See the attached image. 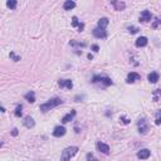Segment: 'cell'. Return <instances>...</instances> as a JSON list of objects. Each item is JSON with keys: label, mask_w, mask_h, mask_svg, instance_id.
<instances>
[{"label": "cell", "mask_w": 161, "mask_h": 161, "mask_svg": "<svg viewBox=\"0 0 161 161\" xmlns=\"http://www.w3.org/2000/svg\"><path fill=\"white\" fill-rule=\"evenodd\" d=\"M150 155H151L150 150H147V148H142V150H140L139 152H137V157L141 159V160H146V159L150 157Z\"/></svg>", "instance_id": "cell-7"}, {"label": "cell", "mask_w": 161, "mask_h": 161, "mask_svg": "<svg viewBox=\"0 0 161 161\" xmlns=\"http://www.w3.org/2000/svg\"><path fill=\"white\" fill-rule=\"evenodd\" d=\"M74 7H76V3L72 1V0H67V1L64 3V5H63L64 10H72Z\"/></svg>", "instance_id": "cell-19"}, {"label": "cell", "mask_w": 161, "mask_h": 161, "mask_svg": "<svg viewBox=\"0 0 161 161\" xmlns=\"http://www.w3.org/2000/svg\"><path fill=\"white\" fill-rule=\"evenodd\" d=\"M135 44H136V47H139V48L145 47V45H147V38H146V37H140V38H137Z\"/></svg>", "instance_id": "cell-13"}, {"label": "cell", "mask_w": 161, "mask_h": 161, "mask_svg": "<svg viewBox=\"0 0 161 161\" xmlns=\"http://www.w3.org/2000/svg\"><path fill=\"white\" fill-rule=\"evenodd\" d=\"M10 57H11V58H13V59H14L15 62H18V61L20 59V57H16V55H15V54L13 53V52H11V53H10Z\"/></svg>", "instance_id": "cell-29"}, {"label": "cell", "mask_w": 161, "mask_h": 161, "mask_svg": "<svg viewBox=\"0 0 161 161\" xmlns=\"http://www.w3.org/2000/svg\"><path fill=\"white\" fill-rule=\"evenodd\" d=\"M77 152H78V147H77V146H71V147L64 148V150L62 151L61 161H69L71 157H73Z\"/></svg>", "instance_id": "cell-2"}, {"label": "cell", "mask_w": 161, "mask_h": 161, "mask_svg": "<svg viewBox=\"0 0 161 161\" xmlns=\"http://www.w3.org/2000/svg\"><path fill=\"white\" fill-rule=\"evenodd\" d=\"M11 135H13V136H16V135H18V130H16V129H13V131H11Z\"/></svg>", "instance_id": "cell-30"}, {"label": "cell", "mask_w": 161, "mask_h": 161, "mask_svg": "<svg viewBox=\"0 0 161 161\" xmlns=\"http://www.w3.org/2000/svg\"><path fill=\"white\" fill-rule=\"evenodd\" d=\"M97 148L100 150V152L105 154V155H108V154H110V146L106 145V143H103V142H101V141L97 142Z\"/></svg>", "instance_id": "cell-6"}, {"label": "cell", "mask_w": 161, "mask_h": 161, "mask_svg": "<svg viewBox=\"0 0 161 161\" xmlns=\"http://www.w3.org/2000/svg\"><path fill=\"white\" fill-rule=\"evenodd\" d=\"M66 135V129L63 127V126H57L53 131V136L54 137H62Z\"/></svg>", "instance_id": "cell-9"}, {"label": "cell", "mask_w": 161, "mask_h": 161, "mask_svg": "<svg viewBox=\"0 0 161 161\" xmlns=\"http://www.w3.org/2000/svg\"><path fill=\"white\" fill-rule=\"evenodd\" d=\"M23 123H24V126L27 129H32L34 127V125H35V122H34V120L30 117V116H27L24 118V121H23Z\"/></svg>", "instance_id": "cell-12"}, {"label": "cell", "mask_w": 161, "mask_h": 161, "mask_svg": "<svg viewBox=\"0 0 161 161\" xmlns=\"http://www.w3.org/2000/svg\"><path fill=\"white\" fill-rule=\"evenodd\" d=\"M155 123L157 126L161 125V110H159L156 113H155Z\"/></svg>", "instance_id": "cell-22"}, {"label": "cell", "mask_w": 161, "mask_h": 161, "mask_svg": "<svg viewBox=\"0 0 161 161\" xmlns=\"http://www.w3.org/2000/svg\"><path fill=\"white\" fill-rule=\"evenodd\" d=\"M16 5H18V3H16L15 0H9V1H7V7L10 9H15Z\"/></svg>", "instance_id": "cell-23"}, {"label": "cell", "mask_w": 161, "mask_h": 161, "mask_svg": "<svg viewBox=\"0 0 161 161\" xmlns=\"http://www.w3.org/2000/svg\"><path fill=\"white\" fill-rule=\"evenodd\" d=\"M152 97H154V101L157 102L161 100V89H155L154 93H152Z\"/></svg>", "instance_id": "cell-21"}, {"label": "cell", "mask_w": 161, "mask_h": 161, "mask_svg": "<svg viewBox=\"0 0 161 161\" xmlns=\"http://www.w3.org/2000/svg\"><path fill=\"white\" fill-rule=\"evenodd\" d=\"M137 126H139L140 134H146V132L148 131V123H147L146 118H140L139 122H137Z\"/></svg>", "instance_id": "cell-4"}, {"label": "cell", "mask_w": 161, "mask_h": 161, "mask_svg": "<svg viewBox=\"0 0 161 161\" xmlns=\"http://www.w3.org/2000/svg\"><path fill=\"white\" fill-rule=\"evenodd\" d=\"M108 25V19L107 18H101L97 23V27L98 28H102V29H106V27Z\"/></svg>", "instance_id": "cell-18"}, {"label": "cell", "mask_w": 161, "mask_h": 161, "mask_svg": "<svg viewBox=\"0 0 161 161\" xmlns=\"http://www.w3.org/2000/svg\"><path fill=\"white\" fill-rule=\"evenodd\" d=\"M151 13L148 10H143L142 13L140 14V21H148L151 20Z\"/></svg>", "instance_id": "cell-11"}, {"label": "cell", "mask_w": 161, "mask_h": 161, "mask_svg": "<svg viewBox=\"0 0 161 161\" xmlns=\"http://www.w3.org/2000/svg\"><path fill=\"white\" fill-rule=\"evenodd\" d=\"M87 160H88V161H98V160L95 157L93 154H87Z\"/></svg>", "instance_id": "cell-27"}, {"label": "cell", "mask_w": 161, "mask_h": 161, "mask_svg": "<svg viewBox=\"0 0 161 161\" xmlns=\"http://www.w3.org/2000/svg\"><path fill=\"white\" fill-rule=\"evenodd\" d=\"M92 82L93 83H102L103 86H111L112 84L111 78H108L106 76H95Z\"/></svg>", "instance_id": "cell-3"}, {"label": "cell", "mask_w": 161, "mask_h": 161, "mask_svg": "<svg viewBox=\"0 0 161 161\" xmlns=\"http://www.w3.org/2000/svg\"><path fill=\"white\" fill-rule=\"evenodd\" d=\"M120 121H121V122H122V123H125V125L130 123V120H129L127 117H125V116H121V117H120Z\"/></svg>", "instance_id": "cell-26"}, {"label": "cell", "mask_w": 161, "mask_h": 161, "mask_svg": "<svg viewBox=\"0 0 161 161\" xmlns=\"http://www.w3.org/2000/svg\"><path fill=\"white\" fill-rule=\"evenodd\" d=\"M141 78V76L139 73H136V72H131V73H129V76H127V83H134V82H136V80H139Z\"/></svg>", "instance_id": "cell-8"}, {"label": "cell", "mask_w": 161, "mask_h": 161, "mask_svg": "<svg viewBox=\"0 0 161 161\" xmlns=\"http://www.w3.org/2000/svg\"><path fill=\"white\" fill-rule=\"evenodd\" d=\"M24 98L28 101V102H30V103H33L34 101H35V93H34L33 91H30V92H28V93H25V96H24Z\"/></svg>", "instance_id": "cell-17"}, {"label": "cell", "mask_w": 161, "mask_h": 161, "mask_svg": "<svg viewBox=\"0 0 161 161\" xmlns=\"http://www.w3.org/2000/svg\"><path fill=\"white\" fill-rule=\"evenodd\" d=\"M58 84H59V87L61 88H68V89H71L72 87H73V83H72V80H69V79H61L59 82H58Z\"/></svg>", "instance_id": "cell-10"}, {"label": "cell", "mask_w": 161, "mask_h": 161, "mask_svg": "<svg viewBox=\"0 0 161 161\" xmlns=\"http://www.w3.org/2000/svg\"><path fill=\"white\" fill-rule=\"evenodd\" d=\"M147 79H148V82H150V83H156L157 80H159V73L151 72V73L147 76Z\"/></svg>", "instance_id": "cell-16"}, {"label": "cell", "mask_w": 161, "mask_h": 161, "mask_svg": "<svg viewBox=\"0 0 161 161\" xmlns=\"http://www.w3.org/2000/svg\"><path fill=\"white\" fill-rule=\"evenodd\" d=\"M21 110H23V106H21V105H20V106H18V107L15 108V112H14V114H15L16 117H20V116H21Z\"/></svg>", "instance_id": "cell-24"}, {"label": "cell", "mask_w": 161, "mask_h": 161, "mask_svg": "<svg viewBox=\"0 0 161 161\" xmlns=\"http://www.w3.org/2000/svg\"><path fill=\"white\" fill-rule=\"evenodd\" d=\"M72 25H73V27H78V32H83L84 24H83V23H79V21H78L77 16H73V19H72Z\"/></svg>", "instance_id": "cell-14"}, {"label": "cell", "mask_w": 161, "mask_h": 161, "mask_svg": "<svg viewBox=\"0 0 161 161\" xmlns=\"http://www.w3.org/2000/svg\"><path fill=\"white\" fill-rule=\"evenodd\" d=\"M92 49H93L95 52H98L100 48H98V45H96V44H95V45H92Z\"/></svg>", "instance_id": "cell-31"}, {"label": "cell", "mask_w": 161, "mask_h": 161, "mask_svg": "<svg viewBox=\"0 0 161 161\" xmlns=\"http://www.w3.org/2000/svg\"><path fill=\"white\" fill-rule=\"evenodd\" d=\"M112 5L114 7L116 10H123L125 7H126V4L123 1H112Z\"/></svg>", "instance_id": "cell-20"}, {"label": "cell", "mask_w": 161, "mask_h": 161, "mask_svg": "<svg viewBox=\"0 0 161 161\" xmlns=\"http://www.w3.org/2000/svg\"><path fill=\"white\" fill-rule=\"evenodd\" d=\"M93 35H95L96 38H98V39H103V38H106V37H107V33H106L105 29H102V28H98V27H97L96 29L93 30Z\"/></svg>", "instance_id": "cell-5"}, {"label": "cell", "mask_w": 161, "mask_h": 161, "mask_svg": "<svg viewBox=\"0 0 161 161\" xmlns=\"http://www.w3.org/2000/svg\"><path fill=\"white\" fill-rule=\"evenodd\" d=\"M159 25H161V19H156V20H155L154 23H152V28H154V29H156V28L159 27Z\"/></svg>", "instance_id": "cell-25"}, {"label": "cell", "mask_w": 161, "mask_h": 161, "mask_svg": "<svg viewBox=\"0 0 161 161\" xmlns=\"http://www.w3.org/2000/svg\"><path fill=\"white\" fill-rule=\"evenodd\" d=\"M76 116V111H72V112H69V113H67L66 116H63V118H62V122L63 123H67V122H69V121H72L73 120V117Z\"/></svg>", "instance_id": "cell-15"}, {"label": "cell", "mask_w": 161, "mask_h": 161, "mask_svg": "<svg viewBox=\"0 0 161 161\" xmlns=\"http://www.w3.org/2000/svg\"><path fill=\"white\" fill-rule=\"evenodd\" d=\"M129 30H130V33L135 34V33H137V32H139L140 29H139V28H136V27H130V28H129Z\"/></svg>", "instance_id": "cell-28"}, {"label": "cell", "mask_w": 161, "mask_h": 161, "mask_svg": "<svg viewBox=\"0 0 161 161\" xmlns=\"http://www.w3.org/2000/svg\"><path fill=\"white\" fill-rule=\"evenodd\" d=\"M62 102H63V101L59 98V97H54V98H50L48 102H45V103H43V105H40L39 110L42 111V112H48V111L52 110V108L59 106Z\"/></svg>", "instance_id": "cell-1"}]
</instances>
